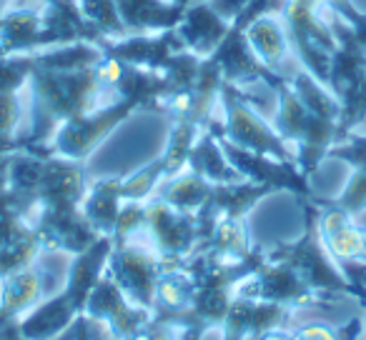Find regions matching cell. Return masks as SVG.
<instances>
[{
	"label": "cell",
	"mask_w": 366,
	"mask_h": 340,
	"mask_svg": "<svg viewBox=\"0 0 366 340\" xmlns=\"http://www.w3.org/2000/svg\"><path fill=\"white\" fill-rule=\"evenodd\" d=\"M286 31L291 36V46L299 63L326 86L331 71V56L336 53L334 33L326 23L324 0H284L281 8Z\"/></svg>",
	"instance_id": "obj_5"
},
{
	"label": "cell",
	"mask_w": 366,
	"mask_h": 340,
	"mask_svg": "<svg viewBox=\"0 0 366 340\" xmlns=\"http://www.w3.org/2000/svg\"><path fill=\"white\" fill-rule=\"evenodd\" d=\"M126 200L121 198V178H101L88 185L83 198V215L98 235H113Z\"/></svg>",
	"instance_id": "obj_24"
},
{
	"label": "cell",
	"mask_w": 366,
	"mask_h": 340,
	"mask_svg": "<svg viewBox=\"0 0 366 340\" xmlns=\"http://www.w3.org/2000/svg\"><path fill=\"white\" fill-rule=\"evenodd\" d=\"M28 130V93L21 91L0 93V153L21 150Z\"/></svg>",
	"instance_id": "obj_26"
},
{
	"label": "cell",
	"mask_w": 366,
	"mask_h": 340,
	"mask_svg": "<svg viewBox=\"0 0 366 340\" xmlns=\"http://www.w3.org/2000/svg\"><path fill=\"white\" fill-rule=\"evenodd\" d=\"M196 298V278L189 270V265H173L163 268L156 283V308L153 315L161 320L176 325L183 315L189 313Z\"/></svg>",
	"instance_id": "obj_22"
},
{
	"label": "cell",
	"mask_w": 366,
	"mask_h": 340,
	"mask_svg": "<svg viewBox=\"0 0 366 340\" xmlns=\"http://www.w3.org/2000/svg\"><path fill=\"white\" fill-rule=\"evenodd\" d=\"M364 285H366V283H364Z\"/></svg>",
	"instance_id": "obj_39"
},
{
	"label": "cell",
	"mask_w": 366,
	"mask_h": 340,
	"mask_svg": "<svg viewBox=\"0 0 366 340\" xmlns=\"http://www.w3.org/2000/svg\"><path fill=\"white\" fill-rule=\"evenodd\" d=\"M299 203L304 208V233L289 243H276L266 248V258L289 265L326 305L341 298H356L361 303L366 285L351 283L326 253L324 240L319 235V208H316L314 198L299 200Z\"/></svg>",
	"instance_id": "obj_3"
},
{
	"label": "cell",
	"mask_w": 366,
	"mask_h": 340,
	"mask_svg": "<svg viewBox=\"0 0 366 340\" xmlns=\"http://www.w3.org/2000/svg\"><path fill=\"white\" fill-rule=\"evenodd\" d=\"M259 245L251 243L249 218H219L211 225L209 238L201 243L199 253L209 255L216 263H244L256 253Z\"/></svg>",
	"instance_id": "obj_19"
},
{
	"label": "cell",
	"mask_w": 366,
	"mask_h": 340,
	"mask_svg": "<svg viewBox=\"0 0 366 340\" xmlns=\"http://www.w3.org/2000/svg\"><path fill=\"white\" fill-rule=\"evenodd\" d=\"M361 305L366 308V293H364V298H361ZM364 325H366V318H364Z\"/></svg>",
	"instance_id": "obj_38"
},
{
	"label": "cell",
	"mask_w": 366,
	"mask_h": 340,
	"mask_svg": "<svg viewBox=\"0 0 366 340\" xmlns=\"http://www.w3.org/2000/svg\"><path fill=\"white\" fill-rule=\"evenodd\" d=\"M0 340H28V338L21 333L18 323H11V325H3V328H0Z\"/></svg>",
	"instance_id": "obj_36"
},
{
	"label": "cell",
	"mask_w": 366,
	"mask_h": 340,
	"mask_svg": "<svg viewBox=\"0 0 366 340\" xmlns=\"http://www.w3.org/2000/svg\"><path fill=\"white\" fill-rule=\"evenodd\" d=\"M81 313L83 310L76 305V300L61 288L58 293L48 295L41 305H36V308L18 323V328H21V333L26 335L28 340H53Z\"/></svg>",
	"instance_id": "obj_20"
},
{
	"label": "cell",
	"mask_w": 366,
	"mask_h": 340,
	"mask_svg": "<svg viewBox=\"0 0 366 340\" xmlns=\"http://www.w3.org/2000/svg\"><path fill=\"white\" fill-rule=\"evenodd\" d=\"M106 270L133 305L153 313V308H156V283L158 275L163 273V260L158 258V253L148 243L143 230L123 240V243H113Z\"/></svg>",
	"instance_id": "obj_7"
},
{
	"label": "cell",
	"mask_w": 366,
	"mask_h": 340,
	"mask_svg": "<svg viewBox=\"0 0 366 340\" xmlns=\"http://www.w3.org/2000/svg\"><path fill=\"white\" fill-rule=\"evenodd\" d=\"M126 340H181V328L153 315L143 328H138L136 333L128 335Z\"/></svg>",
	"instance_id": "obj_34"
},
{
	"label": "cell",
	"mask_w": 366,
	"mask_h": 340,
	"mask_svg": "<svg viewBox=\"0 0 366 340\" xmlns=\"http://www.w3.org/2000/svg\"><path fill=\"white\" fill-rule=\"evenodd\" d=\"M319 208V235L326 253L354 285L366 283V225L331 200L314 198Z\"/></svg>",
	"instance_id": "obj_9"
},
{
	"label": "cell",
	"mask_w": 366,
	"mask_h": 340,
	"mask_svg": "<svg viewBox=\"0 0 366 340\" xmlns=\"http://www.w3.org/2000/svg\"><path fill=\"white\" fill-rule=\"evenodd\" d=\"M146 233L148 243L163 260V268L183 265L194 258L201 248V225L199 213L178 210L173 205L163 203L161 198L146 200Z\"/></svg>",
	"instance_id": "obj_8"
},
{
	"label": "cell",
	"mask_w": 366,
	"mask_h": 340,
	"mask_svg": "<svg viewBox=\"0 0 366 340\" xmlns=\"http://www.w3.org/2000/svg\"><path fill=\"white\" fill-rule=\"evenodd\" d=\"M43 243L33 225L8 203V195L0 200V280L28 265L38 263Z\"/></svg>",
	"instance_id": "obj_14"
},
{
	"label": "cell",
	"mask_w": 366,
	"mask_h": 340,
	"mask_svg": "<svg viewBox=\"0 0 366 340\" xmlns=\"http://www.w3.org/2000/svg\"><path fill=\"white\" fill-rule=\"evenodd\" d=\"M26 93L28 130L21 150L31 153H48V143L61 123L118 101L116 93L101 86L93 66L76 71H53L36 66L26 83Z\"/></svg>",
	"instance_id": "obj_2"
},
{
	"label": "cell",
	"mask_w": 366,
	"mask_h": 340,
	"mask_svg": "<svg viewBox=\"0 0 366 340\" xmlns=\"http://www.w3.org/2000/svg\"><path fill=\"white\" fill-rule=\"evenodd\" d=\"M101 48L106 56L118 58L128 66L151 68L158 73H166L173 61L186 51L176 28L163 33H148V36H126L121 41H103Z\"/></svg>",
	"instance_id": "obj_15"
},
{
	"label": "cell",
	"mask_w": 366,
	"mask_h": 340,
	"mask_svg": "<svg viewBox=\"0 0 366 340\" xmlns=\"http://www.w3.org/2000/svg\"><path fill=\"white\" fill-rule=\"evenodd\" d=\"M211 193H214V183H209L206 178H201V175L194 173L191 168H183L181 173H176L173 178L163 180L153 195L161 198L163 203L178 208V210L199 213V210L209 203Z\"/></svg>",
	"instance_id": "obj_25"
},
{
	"label": "cell",
	"mask_w": 366,
	"mask_h": 340,
	"mask_svg": "<svg viewBox=\"0 0 366 340\" xmlns=\"http://www.w3.org/2000/svg\"><path fill=\"white\" fill-rule=\"evenodd\" d=\"M86 315L96 320V323H101L113 340H126L128 335H133L153 318L151 310L138 308L121 293V288L108 275V270L101 275L93 293L88 295Z\"/></svg>",
	"instance_id": "obj_13"
},
{
	"label": "cell",
	"mask_w": 366,
	"mask_h": 340,
	"mask_svg": "<svg viewBox=\"0 0 366 340\" xmlns=\"http://www.w3.org/2000/svg\"><path fill=\"white\" fill-rule=\"evenodd\" d=\"M219 101L221 110L206 123L209 130H214L216 135L226 138L229 143L244 148V150L271 155L276 160L296 163L294 148L276 133V128L269 120H264V115L251 105L249 96L241 88L224 83Z\"/></svg>",
	"instance_id": "obj_4"
},
{
	"label": "cell",
	"mask_w": 366,
	"mask_h": 340,
	"mask_svg": "<svg viewBox=\"0 0 366 340\" xmlns=\"http://www.w3.org/2000/svg\"><path fill=\"white\" fill-rule=\"evenodd\" d=\"M201 130H204V125H199V123H194V120H186V118L173 120L171 135H168V143L161 153L166 180L173 178L176 173H181L183 168H186L189 155H191V148H194L196 138L201 135Z\"/></svg>",
	"instance_id": "obj_28"
},
{
	"label": "cell",
	"mask_w": 366,
	"mask_h": 340,
	"mask_svg": "<svg viewBox=\"0 0 366 340\" xmlns=\"http://www.w3.org/2000/svg\"><path fill=\"white\" fill-rule=\"evenodd\" d=\"M186 168H191L194 173H199L201 178H206L214 185L241 183V180H244L239 170L231 165L229 158H226V153H224V148H221L216 133L209 130V128H204L201 135L196 138Z\"/></svg>",
	"instance_id": "obj_23"
},
{
	"label": "cell",
	"mask_w": 366,
	"mask_h": 340,
	"mask_svg": "<svg viewBox=\"0 0 366 340\" xmlns=\"http://www.w3.org/2000/svg\"><path fill=\"white\" fill-rule=\"evenodd\" d=\"M116 6L128 36L173 31L183 18L173 0H116Z\"/></svg>",
	"instance_id": "obj_21"
},
{
	"label": "cell",
	"mask_w": 366,
	"mask_h": 340,
	"mask_svg": "<svg viewBox=\"0 0 366 340\" xmlns=\"http://www.w3.org/2000/svg\"><path fill=\"white\" fill-rule=\"evenodd\" d=\"M163 180H166V170H163V160L158 155L148 165L138 168L136 173H131L128 178H121V198L146 203L148 198H153V193Z\"/></svg>",
	"instance_id": "obj_30"
},
{
	"label": "cell",
	"mask_w": 366,
	"mask_h": 340,
	"mask_svg": "<svg viewBox=\"0 0 366 340\" xmlns=\"http://www.w3.org/2000/svg\"><path fill=\"white\" fill-rule=\"evenodd\" d=\"M53 340H113L106 333L101 323H96L93 318H88L86 313H81L61 335H56Z\"/></svg>",
	"instance_id": "obj_33"
},
{
	"label": "cell",
	"mask_w": 366,
	"mask_h": 340,
	"mask_svg": "<svg viewBox=\"0 0 366 340\" xmlns=\"http://www.w3.org/2000/svg\"><path fill=\"white\" fill-rule=\"evenodd\" d=\"M274 96L276 113L271 125L294 148L296 165L311 180L321 160L329 158L331 148L341 143L339 98L306 68H299L289 81H281L274 88Z\"/></svg>",
	"instance_id": "obj_1"
},
{
	"label": "cell",
	"mask_w": 366,
	"mask_h": 340,
	"mask_svg": "<svg viewBox=\"0 0 366 340\" xmlns=\"http://www.w3.org/2000/svg\"><path fill=\"white\" fill-rule=\"evenodd\" d=\"M36 68L33 53L28 56H0V93L21 91Z\"/></svg>",
	"instance_id": "obj_31"
},
{
	"label": "cell",
	"mask_w": 366,
	"mask_h": 340,
	"mask_svg": "<svg viewBox=\"0 0 366 340\" xmlns=\"http://www.w3.org/2000/svg\"><path fill=\"white\" fill-rule=\"evenodd\" d=\"M51 275L38 263L0 280V328L21 323L36 305L48 298Z\"/></svg>",
	"instance_id": "obj_17"
},
{
	"label": "cell",
	"mask_w": 366,
	"mask_h": 340,
	"mask_svg": "<svg viewBox=\"0 0 366 340\" xmlns=\"http://www.w3.org/2000/svg\"><path fill=\"white\" fill-rule=\"evenodd\" d=\"M364 333V320L361 318H351L346 325H331V323H306L299 328H274L266 330V333L256 335L251 340H356Z\"/></svg>",
	"instance_id": "obj_27"
},
{
	"label": "cell",
	"mask_w": 366,
	"mask_h": 340,
	"mask_svg": "<svg viewBox=\"0 0 366 340\" xmlns=\"http://www.w3.org/2000/svg\"><path fill=\"white\" fill-rule=\"evenodd\" d=\"M136 110H141L136 101H131V98H118V101L108 103V105H103V108H96V110H91V113L71 118V120L58 125L56 135L48 143V153L68 158V160L86 163L88 158L103 145V140H106L123 120H128Z\"/></svg>",
	"instance_id": "obj_6"
},
{
	"label": "cell",
	"mask_w": 366,
	"mask_h": 340,
	"mask_svg": "<svg viewBox=\"0 0 366 340\" xmlns=\"http://www.w3.org/2000/svg\"><path fill=\"white\" fill-rule=\"evenodd\" d=\"M229 28L231 21H226L221 13H216L211 0H194L183 11V18L176 26V33L186 51L199 58H209L224 43Z\"/></svg>",
	"instance_id": "obj_18"
},
{
	"label": "cell",
	"mask_w": 366,
	"mask_h": 340,
	"mask_svg": "<svg viewBox=\"0 0 366 340\" xmlns=\"http://www.w3.org/2000/svg\"><path fill=\"white\" fill-rule=\"evenodd\" d=\"M173 3H176L178 8H183V11H186V8H189L191 3H194V0H173Z\"/></svg>",
	"instance_id": "obj_37"
},
{
	"label": "cell",
	"mask_w": 366,
	"mask_h": 340,
	"mask_svg": "<svg viewBox=\"0 0 366 340\" xmlns=\"http://www.w3.org/2000/svg\"><path fill=\"white\" fill-rule=\"evenodd\" d=\"M81 13L106 41H121L126 38V26L118 16L116 0H78Z\"/></svg>",
	"instance_id": "obj_29"
},
{
	"label": "cell",
	"mask_w": 366,
	"mask_h": 340,
	"mask_svg": "<svg viewBox=\"0 0 366 340\" xmlns=\"http://www.w3.org/2000/svg\"><path fill=\"white\" fill-rule=\"evenodd\" d=\"M244 36L246 43L251 46V51H254V56L276 76L289 81L299 68H304L294 53L291 36L286 31L281 11H264L256 18H251L246 23Z\"/></svg>",
	"instance_id": "obj_12"
},
{
	"label": "cell",
	"mask_w": 366,
	"mask_h": 340,
	"mask_svg": "<svg viewBox=\"0 0 366 340\" xmlns=\"http://www.w3.org/2000/svg\"><path fill=\"white\" fill-rule=\"evenodd\" d=\"M331 203L339 205V208H344V210H349V213L356 215V218L364 213L366 210V163L364 165L354 168V173H351L346 188L341 190L339 198H334Z\"/></svg>",
	"instance_id": "obj_32"
},
{
	"label": "cell",
	"mask_w": 366,
	"mask_h": 340,
	"mask_svg": "<svg viewBox=\"0 0 366 340\" xmlns=\"http://www.w3.org/2000/svg\"><path fill=\"white\" fill-rule=\"evenodd\" d=\"M294 313L296 310L286 308V305L236 295L224 323L219 325L221 340H251L266 330L284 328V325H291Z\"/></svg>",
	"instance_id": "obj_16"
},
{
	"label": "cell",
	"mask_w": 366,
	"mask_h": 340,
	"mask_svg": "<svg viewBox=\"0 0 366 340\" xmlns=\"http://www.w3.org/2000/svg\"><path fill=\"white\" fill-rule=\"evenodd\" d=\"M236 295L266 300V303L286 305L291 310L309 308V305H326L289 265L264 258L256 273H251L244 283L236 288Z\"/></svg>",
	"instance_id": "obj_11"
},
{
	"label": "cell",
	"mask_w": 366,
	"mask_h": 340,
	"mask_svg": "<svg viewBox=\"0 0 366 340\" xmlns=\"http://www.w3.org/2000/svg\"><path fill=\"white\" fill-rule=\"evenodd\" d=\"M13 153H0V200L8 195V170H11Z\"/></svg>",
	"instance_id": "obj_35"
},
{
	"label": "cell",
	"mask_w": 366,
	"mask_h": 340,
	"mask_svg": "<svg viewBox=\"0 0 366 340\" xmlns=\"http://www.w3.org/2000/svg\"><path fill=\"white\" fill-rule=\"evenodd\" d=\"M216 138H219L221 148H224L231 165L239 170L244 180L269 185L276 193H279V190H289V193H294L299 200L316 198L314 190H311V180L301 173V168L296 165V163L276 160V158H271V155H259V153H251V150H244V148L234 145V143H229L221 135H216Z\"/></svg>",
	"instance_id": "obj_10"
}]
</instances>
